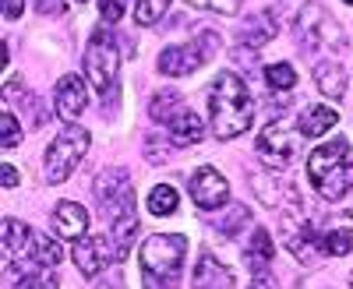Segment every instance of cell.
Returning a JSON list of instances; mask_svg holds the SVG:
<instances>
[{"label": "cell", "instance_id": "cell-1", "mask_svg": "<svg viewBox=\"0 0 353 289\" xmlns=\"http://www.w3.org/2000/svg\"><path fill=\"white\" fill-rule=\"evenodd\" d=\"M209 117H212V134L219 141L241 138L254 124V103L241 74L223 71L212 89H209Z\"/></svg>", "mask_w": 353, "mask_h": 289}, {"label": "cell", "instance_id": "cell-2", "mask_svg": "<svg viewBox=\"0 0 353 289\" xmlns=\"http://www.w3.org/2000/svg\"><path fill=\"white\" fill-rule=\"evenodd\" d=\"M307 177L314 191L329 201H339L353 191V149L346 138H332L307 156Z\"/></svg>", "mask_w": 353, "mask_h": 289}, {"label": "cell", "instance_id": "cell-3", "mask_svg": "<svg viewBox=\"0 0 353 289\" xmlns=\"http://www.w3.org/2000/svg\"><path fill=\"white\" fill-rule=\"evenodd\" d=\"M184 254H188V240H184V237L156 233V237L145 240V244H141L145 289H173L176 282H181Z\"/></svg>", "mask_w": 353, "mask_h": 289}, {"label": "cell", "instance_id": "cell-4", "mask_svg": "<svg viewBox=\"0 0 353 289\" xmlns=\"http://www.w3.org/2000/svg\"><path fill=\"white\" fill-rule=\"evenodd\" d=\"M85 152H88V131H85V127H64L61 134L50 141L46 159H43V169H46L43 177H46V184L68 180L71 173H74V166L85 159Z\"/></svg>", "mask_w": 353, "mask_h": 289}, {"label": "cell", "instance_id": "cell-5", "mask_svg": "<svg viewBox=\"0 0 353 289\" xmlns=\"http://www.w3.org/2000/svg\"><path fill=\"white\" fill-rule=\"evenodd\" d=\"M85 71L92 78L96 92L110 96V89L117 85V74H121V50H117V39L110 28H96L92 43L85 50Z\"/></svg>", "mask_w": 353, "mask_h": 289}, {"label": "cell", "instance_id": "cell-6", "mask_svg": "<svg viewBox=\"0 0 353 289\" xmlns=\"http://www.w3.org/2000/svg\"><path fill=\"white\" fill-rule=\"evenodd\" d=\"M92 191H96V201H99V212L110 222L134 215V194H131V180H128L124 169H103L92 180Z\"/></svg>", "mask_w": 353, "mask_h": 289}, {"label": "cell", "instance_id": "cell-7", "mask_svg": "<svg viewBox=\"0 0 353 289\" xmlns=\"http://www.w3.org/2000/svg\"><path fill=\"white\" fill-rule=\"evenodd\" d=\"M293 32H297V39H301L304 50H325V46L343 50V36H339L336 21L321 11L318 4H307V8L301 11L297 25H293Z\"/></svg>", "mask_w": 353, "mask_h": 289}, {"label": "cell", "instance_id": "cell-8", "mask_svg": "<svg viewBox=\"0 0 353 289\" xmlns=\"http://www.w3.org/2000/svg\"><path fill=\"white\" fill-rule=\"evenodd\" d=\"M212 50H216V36H212V32H209V36H198V39H191V43H184V46H170V50H163V56H159V71L170 74V78L194 74L205 61H209Z\"/></svg>", "mask_w": 353, "mask_h": 289}, {"label": "cell", "instance_id": "cell-9", "mask_svg": "<svg viewBox=\"0 0 353 289\" xmlns=\"http://www.w3.org/2000/svg\"><path fill=\"white\" fill-rule=\"evenodd\" d=\"M293 152H297V141H293V127L290 120H272L258 138V156L269 162L272 169H286Z\"/></svg>", "mask_w": 353, "mask_h": 289}, {"label": "cell", "instance_id": "cell-10", "mask_svg": "<svg viewBox=\"0 0 353 289\" xmlns=\"http://www.w3.org/2000/svg\"><path fill=\"white\" fill-rule=\"evenodd\" d=\"M117 257H121V247H117V240H106V237H88V240H81L74 247V265L88 279L99 275L110 261H117ZM121 261H124V257H121Z\"/></svg>", "mask_w": 353, "mask_h": 289}, {"label": "cell", "instance_id": "cell-11", "mask_svg": "<svg viewBox=\"0 0 353 289\" xmlns=\"http://www.w3.org/2000/svg\"><path fill=\"white\" fill-rule=\"evenodd\" d=\"M191 197H194V205L205 208V212H212L219 205H226V197H230V184L219 169L212 166H205L198 169L194 177H191Z\"/></svg>", "mask_w": 353, "mask_h": 289}, {"label": "cell", "instance_id": "cell-12", "mask_svg": "<svg viewBox=\"0 0 353 289\" xmlns=\"http://www.w3.org/2000/svg\"><path fill=\"white\" fill-rule=\"evenodd\" d=\"M88 103V89L78 74H64L57 81V96H53V106H57V117L61 120H74L78 113L85 109Z\"/></svg>", "mask_w": 353, "mask_h": 289}, {"label": "cell", "instance_id": "cell-13", "mask_svg": "<svg viewBox=\"0 0 353 289\" xmlns=\"http://www.w3.org/2000/svg\"><path fill=\"white\" fill-rule=\"evenodd\" d=\"M50 226L61 240H81L85 229H88V212H85V205H78V201H61V205L53 208Z\"/></svg>", "mask_w": 353, "mask_h": 289}, {"label": "cell", "instance_id": "cell-14", "mask_svg": "<svg viewBox=\"0 0 353 289\" xmlns=\"http://www.w3.org/2000/svg\"><path fill=\"white\" fill-rule=\"evenodd\" d=\"M194 289H233V272L219 261L216 254H201L198 265H194Z\"/></svg>", "mask_w": 353, "mask_h": 289}, {"label": "cell", "instance_id": "cell-15", "mask_svg": "<svg viewBox=\"0 0 353 289\" xmlns=\"http://www.w3.org/2000/svg\"><path fill=\"white\" fill-rule=\"evenodd\" d=\"M166 124H170V138H173L176 144H194V141H201V134H205L201 117H198L194 109H188V106L176 109Z\"/></svg>", "mask_w": 353, "mask_h": 289}, {"label": "cell", "instance_id": "cell-16", "mask_svg": "<svg viewBox=\"0 0 353 289\" xmlns=\"http://www.w3.org/2000/svg\"><path fill=\"white\" fill-rule=\"evenodd\" d=\"M283 237H286V247L301 257L304 265L314 261V250H318V233L311 226H283Z\"/></svg>", "mask_w": 353, "mask_h": 289}, {"label": "cell", "instance_id": "cell-17", "mask_svg": "<svg viewBox=\"0 0 353 289\" xmlns=\"http://www.w3.org/2000/svg\"><path fill=\"white\" fill-rule=\"evenodd\" d=\"M336 124H339V113L332 106H311L307 113H301V134H307V138H321Z\"/></svg>", "mask_w": 353, "mask_h": 289}, {"label": "cell", "instance_id": "cell-18", "mask_svg": "<svg viewBox=\"0 0 353 289\" xmlns=\"http://www.w3.org/2000/svg\"><path fill=\"white\" fill-rule=\"evenodd\" d=\"M32 240H36V233L21 219H4V254L21 257L25 250H32Z\"/></svg>", "mask_w": 353, "mask_h": 289}, {"label": "cell", "instance_id": "cell-19", "mask_svg": "<svg viewBox=\"0 0 353 289\" xmlns=\"http://www.w3.org/2000/svg\"><path fill=\"white\" fill-rule=\"evenodd\" d=\"M314 81H318V89L325 92L329 99H339L346 89V74H343V67L336 64V61H325V64H314Z\"/></svg>", "mask_w": 353, "mask_h": 289}, {"label": "cell", "instance_id": "cell-20", "mask_svg": "<svg viewBox=\"0 0 353 289\" xmlns=\"http://www.w3.org/2000/svg\"><path fill=\"white\" fill-rule=\"evenodd\" d=\"M272 36H276L272 21H269V18H258V14H254V18H251V21L244 25V32H241V43H248V46H254V50H258L261 43H269Z\"/></svg>", "mask_w": 353, "mask_h": 289}, {"label": "cell", "instance_id": "cell-21", "mask_svg": "<svg viewBox=\"0 0 353 289\" xmlns=\"http://www.w3.org/2000/svg\"><path fill=\"white\" fill-rule=\"evenodd\" d=\"M149 212H152V215H170V212H176V191H173L170 184H159V187L149 191Z\"/></svg>", "mask_w": 353, "mask_h": 289}, {"label": "cell", "instance_id": "cell-22", "mask_svg": "<svg viewBox=\"0 0 353 289\" xmlns=\"http://www.w3.org/2000/svg\"><path fill=\"white\" fill-rule=\"evenodd\" d=\"M166 8H170V0H138V4H134V21L141 28L145 25H156L166 14Z\"/></svg>", "mask_w": 353, "mask_h": 289}, {"label": "cell", "instance_id": "cell-23", "mask_svg": "<svg viewBox=\"0 0 353 289\" xmlns=\"http://www.w3.org/2000/svg\"><path fill=\"white\" fill-rule=\"evenodd\" d=\"M14 289H57V279L50 272H39V265H36V268L14 275Z\"/></svg>", "mask_w": 353, "mask_h": 289}, {"label": "cell", "instance_id": "cell-24", "mask_svg": "<svg viewBox=\"0 0 353 289\" xmlns=\"http://www.w3.org/2000/svg\"><path fill=\"white\" fill-rule=\"evenodd\" d=\"M265 81H269L272 89H279V92H290L293 85H297V71H293L290 64H269L265 67Z\"/></svg>", "mask_w": 353, "mask_h": 289}, {"label": "cell", "instance_id": "cell-25", "mask_svg": "<svg viewBox=\"0 0 353 289\" xmlns=\"http://www.w3.org/2000/svg\"><path fill=\"white\" fill-rule=\"evenodd\" d=\"M61 257H64V250L57 247L53 240H46V237H36V240H32V261H36V265H46V268H50V265L61 261Z\"/></svg>", "mask_w": 353, "mask_h": 289}, {"label": "cell", "instance_id": "cell-26", "mask_svg": "<svg viewBox=\"0 0 353 289\" xmlns=\"http://www.w3.org/2000/svg\"><path fill=\"white\" fill-rule=\"evenodd\" d=\"M176 109H181V106H176V92H159V96L152 99V106H149L152 120H159V124H163V120H170Z\"/></svg>", "mask_w": 353, "mask_h": 289}, {"label": "cell", "instance_id": "cell-27", "mask_svg": "<svg viewBox=\"0 0 353 289\" xmlns=\"http://www.w3.org/2000/svg\"><path fill=\"white\" fill-rule=\"evenodd\" d=\"M0 144H4V149H18L21 144V127L14 120V113H8V109H4V117H0Z\"/></svg>", "mask_w": 353, "mask_h": 289}, {"label": "cell", "instance_id": "cell-28", "mask_svg": "<svg viewBox=\"0 0 353 289\" xmlns=\"http://www.w3.org/2000/svg\"><path fill=\"white\" fill-rule=\"evenodd\" d=\"M321 244H325V250L329 254H350L353 250V229H332V233L325 237V240H321Z\"/></svg>", "mask_w": 353, "mask_h": 289}, {"label": "cell", "instance_id": "cell-29", "mask_svg": "<svg viewBox=\"0 0 353 289\" xmlns=\"http://www.w3.org/2000/svg\"><path fill=\"white\" fill-rule=\"evenodd\" d=\"M248 219H251V215H248V208H244V205H237V208H233V212H230L226 219H219V233H226V237L241 233Z\"/></svg>", "mask_w": 353, "mask_h": 289}, {"label": "cell", "instance_id": "cell-30", "mask_svg": "<svg viewBox=\"0 0 353 289\" xmlns=\"http://www.w3.org/2000/svg\"><path fill=\"white\" fill-rule=\"evenodd\" d=\"M258 254H261V261L272 257V237L265 229H254V237H251V257H258Z\"/></svg>", "mask_w": 353, "mask_h": 289}, {"label": "cell", "instance_id": "cell-31", "mask_svg": "<svg viewBox=\"0 0 353 289\" xmlns=\"http://www.w3.org/2000/svg\"><path fill=\"white\" fill-rule=\"evenodd\" d=\"M191 4H198V8H209V11H216V14H237L241 0H191Z\"/></svg>", "mask_w": 353, "mask_h": 289}, {"label": "cell", "instance_id": "cell-32", "mask_svg": "<svg viewBox=\"0 0 353 289\" xmlns=\"http://www.w3.org/2000/svg\"><path fill=\"white\" fill-rule=\"evenodd\" d=\"M99 11H103V21L106 25H117L124 18V0H99Z\"/></svg>", "mask_w": 353, "mask_h": 289}, {"label": "cell", "instance_id": "cell-33", "mask_svg": "<svg viewBox=\"0 0 353 289\" xmlns=\"http://www.w3.org/2000/svg\"><path fill=\"white\" fill-rule=\"evenodd\" d=\"M0 184H4V191H11V187H18V166H0Z\"/></svg>", "mask_w": 353, "mask_h": 289}, {"label": "cell", "instance_id": "cell-34", "mask_svg": "<svg viewBox=\"0 0 353 289\" xmlns=\"http://www.w3.org/2000/svg\"><path fill=\"white\" fill-rule=\"evenodd\" d=\"M36 11L39 14H61L64 4H61V0H36Z\"/></svg>", "mask_w": 353, "mask_h": 289}, {"label": "cell", "instance_id": "cell-35", "mask_svg": "<svg viewBox=\"0 0 353 289\" xmlns=\"http://www.w3.org/2000/svg\"><path fill=\"white\" fill-rule=\"evenodd\" d=\"M0 8H4V18H18L21 14V0H0Z\"/></svg>", "mask_w": 353, "mask_h": 289}, {"label": "cell", "instance_id": "cell-36", "mask_svg": "<svg viewBox=\"0 0 353 289\" xmlns=\"http://www.w3.org/2000/svg\"><path fill=\"white\" fill-rule=\"evenodd\" d=\"M248 289H272V279H254Z\"/></svg>", "mask_w": 353, "mask_h": 289}, {"label": "cell", "instance_id": "cell-37", "mask_svg": "<svg viewBox=\"0 0 353 289\" xmlns=\"http://www.w3.org/2000/svg\"><path fill=\"white\" fill-rule=\"evenodd\" d=\"M350 286H353V275H350Z\"/></svg>", "mask_w": 353, "mask_h": 289}, {"label": "cell", "instance_id": "cell-38", "mask_svg": "<svg viewBox=\"0 0 353 289\" xmlns=\"http://www.w3.org/2000/svg\"><path fill=\"white\" fill-rule=\"evenodd\" d=\"M346 4H353V0H346Z\"/></svg>", "mask_w": 353, "mask_h": 289}]
</instances>
